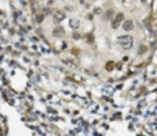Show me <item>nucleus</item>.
Masks as SVG:
<instances>
[{
  "mask_svg": "<svg viewBox=\"0 0 157 136\" xmlns=\"http://www.w3.org/2000/svg\"><path fill=\"white\" fill-rule=\"evenodd\" d=\"M123 28H124V31H131V30L134 28V23H133V21H131V20H126V21H124V23H123Z\"/></svg>",
  "mask_w": 157,
  "mask_h": 136,
  "instance_id": "3",
  "label": "nucleus"
},
{
  "mask_svg": "<svg viewBox=\"0 0 157 136\" xmlns=\"http://www.w3.org/2000/svg\"><path fill=\"white\" fill-rule=\"evenodd\" d=\"M146 47L145 45H141L140 48H139V54H144V53H146Z\"/></svg>",
  "mask_w": 157,
  "mask_h": 136,
  "instance_id": "6",
  "label": "nucleus"
},
{
  "mask_svg": "<svg viewBox=\"0 0 157 136\" xmlns=\"http://www.w3.org/2000/svg\"><path fill=\"white\" fill-rule=\"evenodd\" d=\"M112 66H113V63H108L107 64V69H112Z\"/></svg>",
  "mask_w": 157,
  "mask_h": 136,
  "instance_id": "7",
  "label": "nucleus"
},
{
  "mask_svg": "<svg viewBox=\"0 0 157 136\" xmlns=\"http://www.w3.org/2000/svg\"><path fill=\"white\" fill-rule=\"evenodd\" d=\"M54 16H55V20H57V21H62L64 17H65V15H64V14H62V12H59V11H57Z\"/></svg>",
  "mask_w": 157,
  "mask_h": 136,
  "instance_id": "5",
  "label": "nucleus"
},
{
  "mask_svg": "<svg viewBox=\"0 0 157 136\" xmlns=\"http://www.w3.org/2000/svg\"><path fill=\"white\" fill-rule=\"evenodd\" d=\"M119 44L124 48V49H130L133 47V37L130 36H123V37H119Z\"/></svg>",
  "mask_w": 157,
  "mask_h": 136,
  "instance_id": "1",
  "label": "nucleus"
},
{
  "mask_svg": "<svg viewBox=\"0 0 157 136\" xmlns=\"http://www.w3.org/2000/svg\"><path fill=\"white\" fill-rule=\"evenodd\" d=\"M53 34H54L55 37H63L64 34H65V32H64V30L62 28V27H57V28L54 30Z\"/></svg>",
  "mask_w": 157,
  "mask_h": 136,
  "instance_id": "4",
  "label": "nucleus"
},
{
  "mask_svg": "<svg viewBox=\"0 0 157 136\" xmlns=\"http://www.w3.org/2000/svg\"><path fill=\"white\" fill-rule=\"evenodd\" d=\"M123 20H124V14L119 12V14L115 16V19L112 21V27H113V28H118L119 25H120V22H122Z\"/></svg>",
  "mask_w": 157,
  "mask_h": 136,
  "instance_id": "2",
  "label": "nucleus"
}]
</instances>
